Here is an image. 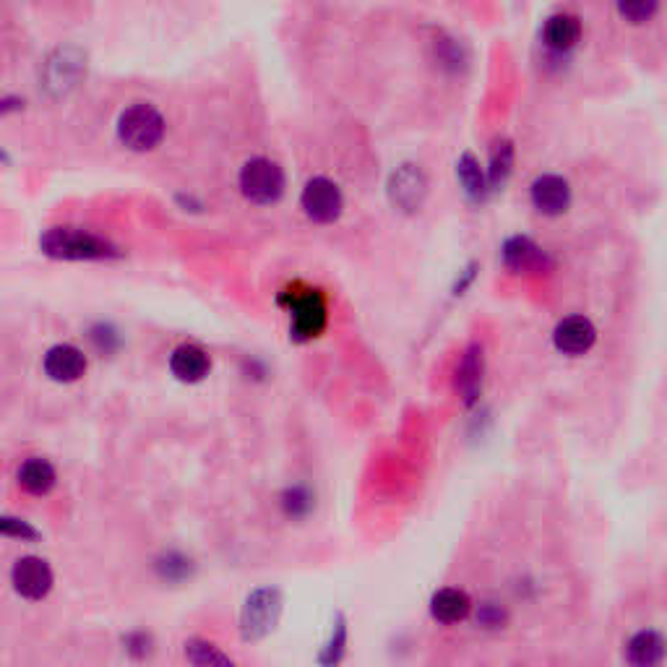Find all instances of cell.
Masks as SVG:
<instances>
[{"mask_svg":"<svg viewBox=\"0 0 667 667\" xmlns=\"http://www.w3.org/2000/svg\"><path fill=\"white\" fill-rule=\"evenodd\" d=\"M279 615H282V595L279 589L261 587L253 589L243 610H240V634L245 641H258L269 636L277 626Z\"/></svg>","mask_w":667,"mask_h":667,"instance_id":"5b68a950","label":"cell"},{"mask_svg":"<svg viewBox=\"0 0 667 667\" xmlns=\"http://www.w3.org/2000/svg\"><path fill=\"white\" fill-rule=\"evenodd\" d=\"M483 373H485V357L480 344H472L462 355V363L456 368V389L462 394L467 404L477 402L480 391H483Z\"/></svg>","mask_w":667,"mask_h":667,"instance_id":"ac0fdd59","label":"cell"},{"mask_svg":"<svg viewBox=\"0 0 667 667\" xmlns=\"http://www.w3.org/2000/svg\"><path fill=\"white\" fill-rule=\"evenodd\" d=\"M511 170H514V146H511V141H506V139L496 141L493 152H490V167H488V172H485L490 191H498V188H503V183L509 180Z\"/></svg>","mask_w":667,"mask_h":667,"instance_id":"44dd1931","label":"cell"},{"mask_svg":"<svg viewBox=\"0 0 667 667\" xmlns=\"http://www.w3.org/2000/svg\"><path fill=\"white\" fill-rule=\"evenodd\" d=\"M16 483L24 493L29 496H47V493H53L55 483H58V472L47 459L42 456H29L21 462V467L16 469Z\"/></svg>","mask_w":667,"mask_h":667,"instance_id":"e0dca14e","label":"cell"},{"mask_svg":"<svg viewBox=\"0 0 667 667\" xmlns=\"http://www.w3.org/2000/svg\"><path fill=\"white\" fill-rule=\"evenodd\" d=\"M300 209L316 225H334L344 212V193L337 183L326 175H316L303 185Z\"/></svg>","mask_w":667,"mask_h":667,"instance_id":"8992f818","label":"cell"},{"mask_svg":"<svg viewBox=\"0 0 667 667\" xmlns=\"http://www.w3.org/2000/svg\"><path fill=\"white\" fill-rule=\"evenodd\" d=\"M597 342V329L587 316H566L553 329L555 350L568 357L587 355Z\"/></svg>","mask_w":667,"mask_h":667,"instance_id":"8fae6325","label":"cell"},{"mask_svg":"<svg viewBox=\"0 0 667 667\" xmlns=\"http://www.w3.org/2000/svg\"><path fill=\"white\" fill-rule=\"evenodd\" d=\"M149 644H152V639L146 634H141V631L126 636V649L131 654H139V657H146V654H149Z\"/></svg>","mask_w":667,"mask_h":667,"instance_id":"83f0119b","label":"cell"},{"mask_svg":"<svg viewBox=\"0 0 667 667\" xmlns=\"http://www.w3.org/2000/svg\"><path fill=\"white\" fill-rule=\"evenodd\" d=\"M477 623L488 628L503 626V623H506V610H503L501 605H496V602H483L480 610H477Z\"/></svg>","mask_w":667,"mask_h":667,"instance_id":"4316f807","label":"cell"},{"mask_svg":"<svg viewBox=\"0 0 667 667\" xmlns=\"http://www.w3.org/2000/svg\"><path fill=\"white\" fill-rule=\"evenodd\" d=\"M456 180L462 185L464 196L475 204H483L488 199V178H485L483 165L477 162L475 154H462L459 162H456Z\"/></svg>","mask_w":667,"mask_h":667,"instance_id":"ffe728a7","label":"cell"},{"mask_svg":"<svg viewBox=\"0 0 667 667\" xmlns=\"http://www.w3.org/2000/svg\"><path fill=\"white\" fill-rule=\"evenodd\" d=\"M0 535L21 542L40 540V532H37L27 519H19V516H0Z\"/></svg>","mask_w":667,"mask_h":667,"instance_id":"484cf974","label":"cell"},{"mask_svg":"<svg viewBox=\"0 0 667 667\" xmlns=\"http://www.w3.org/2000/svg\"><path fill=\"white\" fill-rule=\"evenodd\" d=\"M313 506H316V498L305 485H292L282 493V511L290 519H305L313 511Z\"/></svg>","mask_w":667,"mask_h":667,"instance_id":"603a6c76","label":"cell"},{"mask_svg":"<svg viewBox=\"0 0 667 667\" xmlns=\"http://www.w3.org/2000/svg\"><path fill=\"white\" fill-rule=\"evenodd\" d=\"M81 73H84V58L71 47L66 50L60 47L58 53H53V58L45 63V86L53 89L55 94H66L68 89L76 86Z\"/></svg>","mask_w":667,"mask_h":667,"instance_id":"4fadbf2b","label":"cell"},{"mask_svg":"<svg viewBox=\"0 0 667 667\" xmlns=\"http://www.w3.org/2000/svg\"><path fill=\"white\" fill-rule=\"evenodd\" d=\"M165 133V115L149 102H136V105L126 107L118 118V139L131 152H152L162 144Z\"/></svg>","mask_w":667,"mask_h":667,"instance_id":"3957f363","label":"cell"},{"mask_svg":"<svg viewBox=\"0 0 667 667\" xmlns=\"http://www.w3.org/2000/svg\"><path fill=\"white\" fill-rule=\"evenodd\" d=\"M86 365L89 363H86L84 350H79L76 344H55L42 360L47 378L55 384H73V381L84 378Z\"/></svg>","mask_w":667,"mask_h":667,"instance_id":"7c38bea8","label":"cell"},{"mask_svg":"<svg viewBox=\"0 0 667 667\" xmlns=\"http://www.w3.org/2000/svg\"><path fill=\"white\" fill-rule=\"evenodd\" d=\"M157 574L162 576L165 582H183V579L191 576V561H188L183 553L170 550V553H165L157 561Z\"/></svg>","mask_w":667,"mask_h":667,"instance_id":"d4e9b609","label":"cell"},{"mask_svg":"<svg viewBox=\"0 0 667 667\" xmlns=\"http://www.w3.org/2000/svg\"><path fill=\"white\" fill-rule=\"evenodd\" d=\"M277 303L290 316V337L295 342H313L329 326V300L321 287L292 282L279 292Z\"/></svg>","mask_w":667,"mask_h":667,"instance_id":"6da1fadb","label":"cell"},{"mask_svg":"<svg viewBox=\"0 0 667 667\" xmlns=\"http://www.w3.org/2000/svg\"><path fill=\"white\" fill-rule=\"evenodd\" d=\"M623 657H626V662L639 667L660 665L665 660V639H662L660 631H652V628L639 631L626 641Z\"/></svg>","mask_w":667,"mask_h":667,"instance_id":"d6986e66","label":"cell"},{"mask_svg":"<svg viewBox=\"0 0 667 667\" xmlns=\"http://www.w3.org/2000/svg\"><path fill=\"white\" fill-rule=\"evenodd\" d=\"M170 370L183 384H199L212 373V357L199 344H180L170 355Z\"/></svg>","mask_w":667,"mask_h":667,"instance_id":"5bb4252c","label":"cell"},{"mask_svg":"<svg viewBox=\"0 0 667 667\" xmlns=\"http://www.w3.org/2000/svg\"><path fill=\"white\" fill-rule=\"evenodd\" d=\"M185 660L193 662V665H232V657L225 654L217 644L206 639H191L185 641Z\"/></svg>","mask_w":667,"mask_h":667,"instance_id":"7402d4cb","label":"cell"},{"mask_svg":"<svg viewBox=\"0 0 667 667\" xmlns=\"http://www.w3.org/2000/svg\"><path fill=\"white\" fill-rule=\"evenodd\" d=\"M21 107H24V102H21L19 97H3V100H0V115L19 113Z\"/></svg>","mask_w":667,"mask_h":667,"instance_id":"f1b7e54d","label":"cell"},{"mask_svg":"<svg viewBox=\"0 0 667 667\" xmlns=\"http://www.w3.org/2000/svg\"><path fill=\"white\" fill-rule=\"evenodd\" d=\"M11 584H14V592L19 597L29 602H40L45 600L50 592H53L55 574L50 563L40 555H24L11 568Z\"/></svg>","mask_w":667,"mask_h":667,"instance_id":"52a82bcc","label":"cell"},{"mask_svg":"<svg viewBox=\"0 0 667 667\" xmlns=\"http://www.w3.org/2000/svg\"><path fill=\"white\" fill-rule=\"evenodd\" d=\"M579 40H582V19L568 11L553 14L542 27V42L555 55L571 53L579 45Z\"/></svg>","mask_w":667,"mask_h":667,"instance_id":"9a60e30c","label":"cell"},{"mask_svg":"<svg viewBox=\"0 0 667 667\" xmlns=\"http://www.w3.org/2000/svg\"><path fill=\"white\" fill-rule=\"evenodd\" d=\"M615 8H618V14H621L623 21L628 24H634V27H641V24H647L657 16L660 11V0H615Z\"/></svg>","mask_w":667,"mask_h":667,"instance_id":"cb8c5ba5","label":"cell"},{"mask_svg":"<svg viewBox=\"0 0 667 667\" xmlns=\"http://www.w3.org/2000/svg\"><path fill=\"white\" fill-rule=\"evenodd\" d=\"M40 248L45 256L58 261H110L123 256L113 240L81 227H50L42 232Z\"/></svg>","mask_w":667,"mask_h":667,"instance_id":"7a4b0ae2","label":"cell"},{"mask_svg":"<svg viewBox=\"0 0 667 667\" xmlns=\"http://www.w3.org/2000/svg\"><path fill=\"white\" fill-rule=\"evenodd\" d=\"M238 185L240 193H243L251 204L269 206L277 204V201L284 196L287 178H284V170L274 162V159L253 157L240 167Z\"/></svg>","mask_w":667,"mask_h":667,"instance_id":"277c9868","label":"cell"},{"mask_svg":"<svg viewBox=\"0 0 667 667\" xmlns=\"http://www.w3.org/2000/svg\"><path fill=\"white\" fill-rule=\"evenodd\" d=\"M503 266L514 274H545L553 269V258L527 235H514L503 243L501 248Z\"/></svg>","mask_w":667,"mask_h":667,"instance_id":"ba28073f","label":"cell"},{"mask_svg":"<svg viewBox=\"0 0 667 667\" xmlns=\"http://www.w3.org/2000/svg\"><path fill=\"white\" fill-rule=\"evenodd\" d=\"M571 199H574L571 183L563 175H555V172L537 175L532 185H529V201H532V206L542 217H561V214H566Z\"/></svg>","mask_w":667,"mask_h":667,"instance_id":"9c48e42d","label":"cell"},{"mask_svg":"<svg viewBox=\"0 0 667 667\" xmlns=\"http://www.w3.org/2000/svg\"><path fill=\"white\" fill-rule=\"evenodd\" d=\"M428 193V180L425 172L417 165H402L391 172L389 180V199L391 204L402 212H417Z\"/></svg>","mask_w":667,"mask_h":667,"instance_id":"30bf717a","label":"cell"},{"mask_svg":"<svg viewBox=\"0 0 667 667\" xmlns=\"http://www.w3.org/2000/svg\"><path fill=\"white\" fill-rule=\"evenodd\" d=\"M469 613H472V600L464 589L443 587L430 597V618L436 623H443V626L467 621Z\"/></svg>","mask_w":667,"mask_h":667,"instance_id":"2e32d148","label":"cell"}]
</instances>
